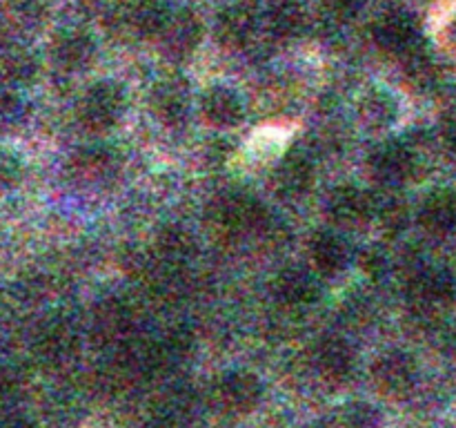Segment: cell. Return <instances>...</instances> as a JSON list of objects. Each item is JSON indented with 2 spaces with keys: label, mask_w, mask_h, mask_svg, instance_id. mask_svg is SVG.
<instances>
[{
  "label": "cell",
  "mask_w": 456,
  "mask_h": 428,
  "mask_svg": "<svg viewBox=\"0 0 456 428\" xmlns=\"http://www.w3.org/2000/svg\"><path fill=\"white\" fill-rule=\"evenodd\" d=\"M328 424L330 428H381V415L368 401H347Z\"/></svg>",
  "instance_id": "603a6c76"
},
{
  "label": "cell",
  "mask_w": 456,
  "mask_h": 428,
  "mask_svg": "<svg viewBox=\"0 0 456 428\" xmlns=\"http://www.w3.org/2000/svg\"><path fill=\"white\" fill-rule=\"evenodd\" d=\"M205 36V27L200 18L191 9H176L169 21L167 29L160 36V47L165 56L172 61H185L200 47Z\"/></svg>",
  "instance_id": "8fae6325"
},
{
  "label": "cell",
  "mask_w": 456,
  "mask_h": 428,
  "mask_svg": "<svg viewBox=\"0 0 456 428\" xmlns=\"http://www.w3.org/2000/svg\"><path fill=\"white\" fill-rule=\"evenodd\" d=\"M436 38H439L441 47H444L445 52L454 54L456 56V4L445 9L444 16H441L439 27H436Z\"/></svg>",
  "instance_id": "4316f807"
},
{
  "label": "cell",
  "mask_w": 456,
  "mask_h": 428,
  "mask_svg": "<svg viewBox=\"0 0 456 428\" xmlns=\"http://www.w3.org/2000/svg\"><path fill=\"white\" fill-rule=\"evenodd\" d=\"M412 312L419 319L432 321L444 315L456 299V281L441 268H426L417 272L408 285Z\"/></svg>",
  "instance_id": "7a4b0ae2"
},
{
  "label": "cell",
  "mask_w": 456,
  "mask_h": 428,
  "mask_svg": "<svg viewBox=\"0 0 456 428\" xmlns=\"http://www.w3.org/2000/svg\"><path fill=\"white\" fill-rule=\"evenodd\" d=\"M419 223L430 235H450L456 230V190H436L419 208Z\"/></svg>",
  "instance_id": "ffe728a7"
},
{
  "label": "cell",
  "mask_w": 456,
  "mask_h": 428,
  "mask_svg": "<svg viewBox=\"0 0 456 428\" xmlns=\"http://www.w3.org/2000/svg\"><path fill=\"white\" fill-rule=\"evenodd\" d=\"M314 183V165L301 152H289L272 172V187L283 199H303Z\"/></svg>",
  "instance_id": "4fadbf2b"
},
{
  "label": "cell",
  "mask_w": 456,
  "mask_h": 428,
  "mask_svg": "<svg viewBox=\"0 0 456 428\" xmlns=\"http://www.w3.org/2000/svg\"><path fill=\"white\" fill-rule=\"evenodd\" d=\"M310 18L298 0H270L265 12L267 34L281 43L301 38L307 31Z\"/></svg>",
  "instance_id": "9a60e30c"
},
{
  "label": "cell",
  "mask_w": 456,
  "mask_h": 428,
  "mask_svg": "<svg viewBox=\"0 0 456 428\" xmlns=\"http://www.w3.org/2000/svg\"><path fill=\"white\" fill-rule=\"evenodd\" d=\"M321 3H323V12L328 13L330 21L338 22V25L356 21L365 7V0H321Z\"/></svg>",
  "instance_id": "484cf974"
},
{
  "label": "cell",
  "mask_w": 456,
  "mask_h": 428,
  "mask_svg": "<svg viewBox=\"0 0 456 428\" xmlns=\"http://www.w3.org/2000/svg\"><path fill=\"white\" fill-rule=\"evenodd\" d=\"M379 203L372 194L356 185H343L332 192L328 201V212L332 214L334 221L354 226V223L365 221V218L377 217Z\"/></svg>",
  "instance_id": "e0dca14e"
},
{
  "label": "cell",
  "mask_w": 456,
  "mask_h": 428,
  "mask_svg": "<svg viewBox=\"0 0 456 428\" xmlns=\"http://www.w3.org/2000/svg\"><path fill=\"white\" fill-rule=\"evenodd\" d=\"M276 294L288 306H310L321 297V281L312 268H289L276 281Z\"/></svg>",
  "instance_id": "d6986e66"
},
{
  "label": "cell",
  "mask_w": 456,
  "mask_h": 428,
  "mask_svg": "<svg viewBox=\"0 0 456 428\" xmlns=\"http://www.w3.org/2000/svg\"><path fill=\"white\" fill-rule=\"evenodd\" d=\"M450 350H452V357L456 359V328L452 330V334H450Z\"/></svg>",
  "instance_id": "f546056e"
},
{
  "label": "cell",
  "mask_w": 456,
  "mask_h": 428,
  "mask_svg": "<svg viewBox=\"0 0 456 428\" xmlns=\"http://www.w3.org/2000/svg\"><path fill=\"white\" fill-rule=\"evenodd\" d=\"M125 105V89L116 80H96L80 101V120L94 132H107L123 119Z\"/></svg>",
  "instance_id": "5b68a950"
},
{
  "label": "cell",
  "mask_w": 456,
  "mask_h": 428,
  "mask_svg": "<svg viewBox=\"0 0 456 428\" xmlns=\"http://www.w3.org/2000/svg\"><path fill=\"white\" fill-rule=\"evenodd\" d=\"M417 165L419 159L414 150L408 143L401 141L383 143L368 159L370 174H374V178L386 185H401V183L410 181L417 172Z\"/></svg>",
  "instance_id": "ba28073f"
},
{
  "label": "cell",
  "mask_w": 456,
  "mask_h": 428,
  "mask_svg": "<svg viewBox=\"0 0 456 428\" xmlns=\"http://www.w3.org/2000/svg\"><path fill=\"white\" fill-rule=\"evenodd\" d=\"M118 154L107 145H92L76 156V172L87 185L105 187L118 177Z\"/></svg>",
  "instance_id": "ac0fdd59"
},
{
  "label": "cell",
  "mask_w": 456,
  "mask_h": 428,
  "mask_svg": "<svg viewBox=\"0 0 456 428\" xmlns=\"http://www.w3.org/2000/svg\"><path fill=\"white\" fill-rule=\"evenodd\" d=\"M176 9L169 0H127L125 3V29L142 38H160Z\"/></svg>",
  "instance_id": "7c38bea8"
},
{
  "label": "cell",
  "mask_w": 456,
  "mask_h": 428,
  "mask_svg": "<svg viewBox=\"0 0 456 428\" xmlns=\"http://www.w3.org/2000/svg\"><path fill=\"white\" fill-rule=\"evenodd\" d=\"M441 138H444L445 147L456 154V107L450 110L448 114L444 116V120H441Z\"/></svg>",
  "instance_id": "f1b7e54d"
},
{
  "label": "cell",
  "mask_w": 456,
  "mask_h": 428,
  "mask_svg": "<svg viewBox=\"0 0 456 428\" xmlns=\"http://www.w3.org/2000/svg\"><path fill=\"white\" fill-rule=\"evenodd\" d=\"M374 43L381 52L392 54L399 58H410L421 49L419 40V25L412 13L403 9H392V12L381 13L374 22Z\"/></svg>",
  "instance_id": "8992f818"
},
{
  "label": "cell",
  "mask_w": 456,
  "mask_h": 428,
  "mask_svg": "<svg viewBox=\"0 0 456 428\" xmlns=\"http://www.w3.org/2000/svg\"><path fill=\"white\" fill-rule=\"evenodd\" d=\"M56 56L61 65L69 71H80L98 56V45L85 29H67L56 43Z\"/></svg>",
  "instance_id": "7402d4cb"
},
{
  "label": "cell",
  "mask_w": 456,
  "mask_h": 428,
  "mask_svg": "<svg viewBox=\"0 0 456 428\" xmlns=\"http://www.w3.org/2000/svg\"><path fill=\"white\" fill-rule=\"evenodd\" d=\"M199 114L209 128H239L245 119V103L239 92L227 85H212L199 98Z\"/></svg>",
  "instance_id": "30bf717a"
},
{
  "label": "cell",
  "mask_w": 456,
  "mask_h": 428,
  "mask_svg": "<svg viewBox=\"0 0 456 428\" xmlns=\"http://www.w3.org/2000/svg\"><path fill=\"white\" fill-rule=\"evenodd\" d=\"M212 401L232 417L249 415L263 401V382L249 370H227L214 382Z\"/></svg>",
  "instance_id": "277c9868"
},
{
  "label": "cell",
  "mask_w": 456,
  "mask_h": 428,
  "mask_svg": "<svg viewBox=\"0 0 456 428\" xmlns=\"http://www.w3.org/2000/svg\"><path fill=\"white\" fill-rule=\"evenodd\" d=\"M145 428H187L185 415H183V410L178 406H169V408L151 415Z\"/></svg>",
  "instance_id": "83f0119b"
},
{
  "label": "cell",
  "mask_w": 456,
  "mask_h": 428,
  "mask_svg": "<svg viewBox=\"0 0 456 428\" xmlns=\"http://www.w3.org/2000/svg\"><path fill=\"white\" fill-rule=\"evenodd\" d=\"M221 428H230V426H221Z\"/></svg>",
  "instance_id": "4dcf8cb0"
},
{
  "label": "cell",
  "mask_w": 456,
  "mask_h": 428,
  "mask_svg": "<svg viewBox=\"0 0 456 428\" xmlns=\"http://www.w3.org/2000/svg\"><path fill=\"white\" fill-rule=\"evenodd\" d=\"M314 368L323 382L332 386L350 382L356 370V350L347 339L330 334L314 348Z\"/></svg>",
  "instance_id": "9c48e42d"
},
{
  "label": "cell",
  "mask_w": 456,
  "mask_h": 428,
  "mask_svg": "<svg viewBox=\"0 0 456 428\" xmlns=\"http://www.w3.org/2000/svg\"><path fill=\"white\" fill-rule=\"evenodd\" d=\"M372 386L390 399H405L419 386V364L410 352L386 350L370 368Z\"/></svg>",
  "instance_id": "3957f363"
},
{
  "label": "cell",
  "mask_w": 456,
  "mask_h": 428,
  "mask_svg": "<svg viewBox=\"0 0 456 428\" xmlns=\"http://www.w3.org/2000/svg\"><path fill=\"white\" fill-rule=\"evenodd\" d=\"M150 105L156 119L165 125H181L190 116L191 98L181 78H163L150 94Z\"/></svg>",
  "instance_id": "5bb4252c"
},
{
  "label": "cell",
  "mask_w": 456,
  "mask_h": 428,
  "mask_svg": "<svg viewBox=\"0 0 456 428\" xmlns=\"http://www.w3.org/2000/svg\"><path fill=\"white\" fill-rule=\"evenodd\" d=\"M194 248V241H191L190 235H187L185 230H181V227H169V230H165L159 239L160 257H163L165 263H172V266L174 263H183L185 259H190Z\"/></svg>",
  "instance_id": "cb8c5ba5"
},
{
  "label": "cell",
  "mask_w": 456,
  "mask_h": 428,
  "mask_svg": "<svg viewBox=\"0 0 456 428\" xmlns=\"http://www.w3.org/2000/svg\"><path fill=\"white\" fill-rule=\"evenodd\" d=\"M359 119L368 129H387L399 119V101L386 87H372L359 98Z\"/></svg>",
  "instance_id": "44dd1931"
},
{
  "label": "cell",
  "mask_w": 456,
  "mask_h": 428,
  "mask_svg": "<svg viewBox=\"0 0 456 428\" xmlns=\"http://www.w3.org/2000/svg\"><path fill=\"white\" fill-rule=\"evenodd\" d=\"M214 38L227 52H243L252 45L258 31V18L252 4L248 3H230L218 9L214 18Z\"/></svg>",
  "instance_id": "52a82bcc"
},
{
  "label": "cell",
  "mask_w": 456,
  "mask_h": 428,
  "mask_svg": "<svg viewBox=\"0 0 456 428\" xmlns=\"http://www.w3.org/2000/svg\"><path fill=\"white\" fill-rule=\"evenodd\" d=\"M212 223L227 236H248L267 227V208L252 194L227 192L212 205Z\"/></svg>",
  "instance_id": "6da1fadb"
},
{
  "label": "cell",
  "mask_w": 456,
  "mask_h": 428,
  "mask_svg": "<svg viewBox=\"0 0 456 428\" xmlns=\"http://www.w3.org/2000/svg\"><path fill=\"white\" fill-rule=\"evenodd\" d=\"M129 310L120 301L107 299L102 301L101 310L96 312V328H101L105 334H120L129 325Z\"/></svg>",
  "instance_id": "d4e9b609"
},
{
  "label": "cell",
  "mask_w": 456,
  "mask_h": 428,
  "mask_svg": "<svg viewBox=\"0 0 456 428\" xmlns=\"http://www.w3.org/2000/svg\"><path fill=\"white\" fill-rule=\"evenodd\" d=\"M312 270L319 276H337L350 263V248L337 232H316L310 241Z\"/></svg>",
  "instance_id": "2e32d148"
}]
</instances>
